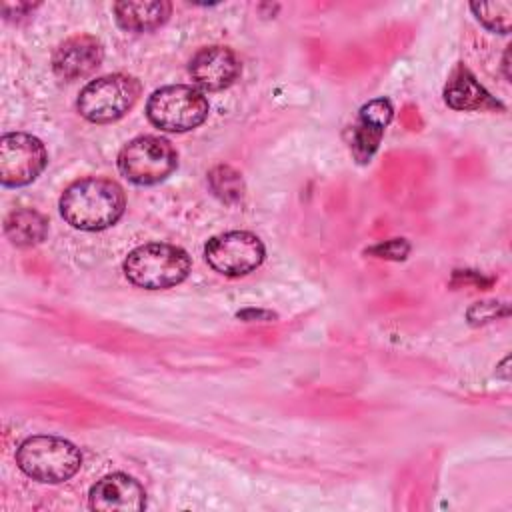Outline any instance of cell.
<instances>
[{
	"instance_id": "obj_17",
	"label": "cell",
	"mask_w": 512,
	"mask_h": 512,
	"mask_svg": "<svg viewBox=\"0 0 512 512\" xmlns=\"http://www.w3.org/2000/svg\"><path fill=\"white\" fill-rule=\"evenodd\" d=\"M208 182H210V188L214 190V194L218 198H222L224 202H236L244 190L240 174L230 166H216L208 174Z\"/></svg>"
},
{
	"instance_id": "obj_2",
	"label": "cell",
	"mask_w": 512,
	"mask_h": 512,
	"mask_svg": "<svg viewBox=\"0 0 512 512\" xmlns=\"http://www.w3.org/2000/svg\"><path fill=\"white\" fill-rule=\"evenodd\" d=\"M126 278L146 290H164L184 282L190 274V256L186 250L166 244L150 242L134 248L124 258Z\"/></svg>"
},
{
	"instance_id": "obj_1",
	"label": "cell",
	"mask_w": 512,
	"mask_h": 512,
	"mask_svg": "<svg viewBox=\"0 0 512 512\" xmlns=\"http://www.w3.org/2000/svg\"><path fill=\"white\" fill-rule=\"evenodd\" d=\"M126 196L118 182L88 176L72 182L60 196L62 218L78 230H104L120 220Z\"/></svg>"
},
{
	"instance_id": "obj_15",
	"label": "cell",
	"mask_w": 512,
	"mask_h": 512,
	"mask_svg": "<svg viewBox=\"0 0 512 512\" xmlns=\"http://www.w3.org/2000/svg\"><path fill=\"white\" fill-rule=\"evenodd\" d=\"M48 232V220L44 214L32 208H18L4 220V234L14 246L26 248L44 240Z\"/></svg>"
},
{
	"instance_id": "obj_7",
	"label": "cell",
	"mask_w": 512,
	"mask_h": 512,
	"mask_svg": "<svg viewBox=\"0 0 512 512\" xmlns=\"http://www.w3.org/2000/svg\"><path fill=\"white\" fill-rule=\"evenodd\" d=\"M206 262L224 276H244L264 260L262 240L246 230H232L212 236L204 246Z\"/></svg>"
},
{
	"instance_id": "obj_6",
	"label": "cell",
	"mask_w": 512,
	"mask_h": 512,
	"mask_svg": "<svg viewBox=\"0 0 512 512\" xmlns=\"http://www.w3.org/2000/svg\"><path fill=\"white\" fill-rule=\"evenodd\" d=\"M178 166L174 146L160 136H138L118 154V170L138 186L158 184Z\"/></svg>"
},
{
	"instance_id": "obj_18",
	"label": "cell",
	"mask_w": 512,
	"mask_h": 512,
	"mask_svg": "<svg viewBox=\"0 0 512 512\" xmlns=\"http://www.w3.org/2000/svg\"><path fill=\"white\" fill-rule=\"evenodd\" d=\"M506 314H508V308H506V304H500V302H478L468 310V318L472 324L488 322V320H494V318L506 316Z\"/></svg>"
},
{
	"instance_id": "obj_9",
	"label": "cell",
	"mask_w": 512,
	"mask_h": 512,
	"mask_svg": "<svg viewBox=\"0 0 512 512\" xmlns=\"http://www.w3.org/2000/svg\"><path fill=\"white\" fill-rule=\"evenodd\" d=\"M240 68L242 66L238 56L234 54V50L226 46L200 48L188 64V72L192 80L204 90L228 88L238 78Z\"/></svg>"
},
{
	"instance_id": "obj_12",
	"label": "cell",
	"mask_w": 512,
	"mask_h": 512,
	"mask_svg": "<svg viewBox=\"0 0 512 512\" xmlns=\"http://www.w3.org/2000/svg\"><path fill=\"white\" fill-rule=\"evenodd\" d=\"M104 50L100 40L88 34H78L68 40H64L54 56H52V68L56 76L64 80H76L92 74L100 62H102Z\"/></svg>"
},
{
	"instance_id": "obj_19",
	"label": "cell",
	"mask_w": 512,
	"mask_h": 512,
	"mask_svg": "<svg viewBox=\"0 0 512 512\" xmlns=\"http://www.w3.org/2000/svg\"><path fill=\"white\" fill-rule=\"evenodd\" d=\"M376 254H380L382 258H404L408 252V244L404 240H390L388 244H382L378 248H374Z\"/></svg>"
},
{
	"instance_id": "obj_11",
	"label": "cell",
	"mask_w": 512,
	"mask_h": 512,
	"mask_svg": "<svg viewBox=\"0 0 512 512\" xmlns=\"http://www.w3.org/2000/svg\"><path fill=\"white\" fill-rule=\"evenodd\" d=\"M392 104L386 98H376L366 102L354 124H352V136H350V150L352 156L360 162L366 164L378 150V144L382 140L384 128L392 120Z\"/></svg>"
},
{
	"instance_id": "obj_13",
	"label": "cell",
	"mask_w": 512,
	"mask_h": 512,
	"mask_svg": "<svg viewBox=\"0 0 512 512\" xmlns=\"http://www.w3.org/2000/svg\"><path fill=\"white\" fill-rule=\"evenodd\" d=\"M444 100L454 110H494L500 104L478 84L466 68H456L444 88Z\"/></svg>"
},
{
	"instance_id": "obj_14",
	"label": "cell",
	"mask_w": 512,
	"mask_h": 512,
	"mask_svg": "<svg viewBox=\"0 0 512 512\" xmlns=\"http://www.w3.org/2000/svg\"><path fill=\"white\" fill-rule=\"evenodd\" d=\"M172 6L164 0H140V2H116L114 16L120 28L128 32H150L162 26L170 16Z\"/></svg>"
},
{
	"instance_id": "obj_3",
	"label": "cell",
	"mask_w": 512,
	"mask_h": 512,
	"mask_svg": "<svg viewBox=\"0 0 512 512\" xmlns=\"http://www.w3.org/2000/svg\"><path fill=\"white\" fill-rule=\"evenodd\" d=\"M16 464L32 480L58 484L70 480L82 466L80 450L58 436H30L16 450Z\"/></svg>"
},
{
	"instance_id": "obj_10",
	"label": "cell",
	"mask_w": 512,
	"mask_h": 512,
	"mask_svg": "<svg viewBox=\"0 0 512 512\" xmlns=\"http://www.w3.org/2000/svg\"><path fill=\"white\" fill-rule=\"evenodd\" d=\"M88 502L98 512H132L146 506V492L138 480L116 472L100 478L90 488Z\"/></svg>"
},
{
	"instance_id": "obj_4",
	"label": "cell",
	"mask_w": 512,
	"mask_h": 512,
	"mask_svg": "<svg viewBox=\"0 0 512 512\" xmlns=\"http://www.w3.org/2000/svg\"><path fill=\"white\" fill-rule=\"evenodd\" d=\"M140 82L128 74H106L88 82L78 96V112L96 124L122 118L138 100Z\"/></svg>"
},
{
	"instance_id": "obj_5",
	"label": "cell",
	"mask_w": 512,
	"mask_h": 512,
	"mask_svg": "<svg viewBox=\"0 0 512 512\" xmlns=\"http://www.w3.org/2000/svg\"><path fill=\"white\" fill-rule=\"evenodd\" d=\"M208 98L192 86H164L148 98L146 114L150 122L166 132H188L208 116Z\"/></svg>"
},
{
	"instance_id": "obj_8",
	"label": "cell",
	"mask_w": 512,
	"mask_h": 512,
	"mask_svg": "<svg viewBox=\"0 0 512 512\" xmlns=\"http://www.w3.org/2000/svg\"><path fill=\"white\" fill-rule=\"evenodd\" d=\"M48 152L44 144L24 132H10L0 138V182L16 188L36 180L46 168Z\"/></svg>"
},
{
	"instance_id": "obj_16",
	"label": "cell",
	"mask_w": 512,
	"mask_h": 512,
	"mask_svg": "<svg viewBox=\"0 0 512 512\" xmlns=\"http://www.w3.org/2000/svg\"><path fill=\"white\" fill-rule=\"evenodd\" d=\"M476 18L494 32L508 34L512 24V4L510 2H474L470 4Z\"/></svg>"
}]
</instances>
